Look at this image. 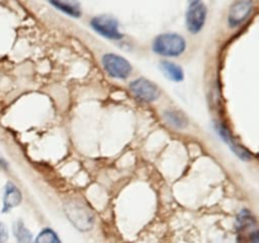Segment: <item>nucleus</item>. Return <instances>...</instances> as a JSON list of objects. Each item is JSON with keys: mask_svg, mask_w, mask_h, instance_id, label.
I'll use <instances>...</instances> for the list:
<instances>
[{"mask_svg": "<svg viewBox=\"0 0 259 243\" xmlns=\"http://www.w3.org/2000/svg\"><path fill=\"white\" fill-rule=\"evenodd\" d=\"M13 230H14V235L17 238L18 243H33L32 233L25 227L23 222H20V220L19 222H15Z\"/></svg>", "mask_w": 259, "mask_h": 243, "instance_id": "13", "label": "nucleus"}, {"mask_svg": "<svg viewBox=\"0 0 259 243\" xmlns=\"http://www.w3.org/2000/svg\"><path fill=\"white\" fill-rule=\"evenodd\" d=\"M207 17V8L201 0L190 4L186 13V27L191 33L196 34L205 25Z\"/></svg>", "mask_w": 259, "mask_h": 243, "instance_id": "6", "label": "nucleus"}, {"mask_svg": "<svg viewBox=\"0 0 259 243\" xmlns=\"http://www.w3.org/2000/svg\"><path fill=\"white\" fill-rule=\"evenodd\" d=\"M217 129H218V133H219L220 136H222V138L224 139L228 144H229V147L233 149V151H234L235 154H238V156H239L242 159H249L250 158L249 152H248L244 147L240 146L237 141H234V138L232 137V134H230L229 129H228L227 127L223 126V124H220V123H218Z\"/></svg>", "mask_w": 259, "mask_h": 243, "instance_id": "9", "label": "nucleus"}, {"mask_svg": "<svg viewBox=\"0 0 259 243\" xmlns=\"http://www.w3.org/2000/svg\"><path fill=\"white\" fill-rule=\"evenodd\" d=\"M8 242V229L3 223H0V243Z\"/></svg>", "mask_w": 259, "mask_h": 243, "instance_id": "15", "label": "nucleus"}, {"mask_svg": "<svg viewBox=\"0 0 259 243\" xmlns=\"http://www.w3.org/2000/svg\"><path fill=\"white\" fill-rule=\"evenodd\" d=\"M33 243H61V239L56 234L55 230L50 229V228H46V229H43L37 235V238H35V240Z\"/></svg>", "mask_w": 259, "mask_h": 243, "instance_id": "14", "label": "nucleus"}, {"mask_svg": "<svg viewBox=\"0 0 259 243\" xmlns=\"http://www.w3.org/2000/svg\"><path fill=\"white\" fill-rule=\"evenodd\" d=\"M50 3L56 9L61 10L70 17L80 18L82 15V9L77 0H50Z\"/></svg>", "mask_w": 259, "mask_h": 243, "instance_id": "10", "label": "nucleus"}, {"mask_svg": "<svg viewBox=\"0 0 259 243\" xmlns=\"http://www.w3.org/2000/svg\"><path fill=\"white\" fill-rule=\"evenodd\" d=\"M91 27L95 32L101 34L103 37L109 38V39L118 40L123 37L120 29H119V23L115 18L110 15H98L94 17L91 20Z\"/></svg>", "mask_w": 259, "mask_h": 243, "instance_id": "4", "label": "nucleus"}, {"mask_svg": "<svg viewBox=\"0 0 259 243\" xmlns=\"http://www.w3.org/2000/svg\"><path fill=\"white\" fill-rule=\"evenodd\" d=\"M253 10V0H235L229 9L228 23L235 28L248 19Z\"/></svg>", "mask_w": 259, "mask_h": 243, "instance_id": "7", "label": "nucleus"}, {"mask_svg": "<svg viewBox=\"0 0 259 243\" xmlns=\"http://www.w3.org/2000/svg\"><path fill=\"white\" fill-rule=\"evenodd\" d=\"M104 70L114 78L125 80L132 73V65L123 57L115 53H105L101 58Z\"/></svg>", "mask_w": 259, "mask_h": 243, "instance_id": "3", "label": "nucleus"}, {"mask_svg": "<svg viewBox=\"0 0 259 243\" xmlns=\"http://www.w3.org/2000/svg\"><path fill=\"white\" fill-rule=\"evenodd\" d=\"M22 201V192L15 186L13 182H8L4 190V202H3V213L12 210L13 208L18 207Z\"/></svg>", "mask_w": 259, "mask_h": 243, "instance_id": "8", "label": "nucleus"}, {"mask_svg": "<svg viewBox=\"0 0 259 243\" xmlns=\"http://www.w3.org/2000/svg\"><path fill=\"white\" fill-rule=\"evenodd\" d=\"M65 212L68 219L80 230H89L94 225L93 213L81 201H67L65 205Z\"/></svg>", "mask_w": 259, "mask_h": 243, "instance_id": "2", "label": "nucleus"}, {"mask_svg": "<svg viewBox=\"0 0 259 243\" xmlns=\"http://www.w3.org/2000/svg\"><path fill=\"white\" fill-rule=\"evenodd\" d=\"M250 243H259V230L254 232L250 237Z\"/></svg>", "mask_w": 259, "mask_h": 243, "instance_id": "16", "label": "nucleus"}, {"mask_svg": "<svg viewBox=\"0 0 259 243\" xmlns=\"http://www.w3.org/2000/svg\"><path fill=\"white\" fill-rule=\"evenodd\" d=\"M164 119L168 124L174 126L175 128H185L187 127V118L184 113L179 110H167L164 113Z\"/></svg>", "mask_w": 259, "mask_h": 243, "instance_id": "12", "label": "nucleus"}, {"mask_svg": "<svg viewBox=\"0 0 259 243\" xmlns=\"http://www.w3.org/2000/svg\"><path fill=\"white\" fill-rule=\"evenodd\" d=\"M159 67H161L162 72L164 73L167 78L175 81V83H181L185 78L184 70H182L181 66H179L177 63L171 62V61H162L159 63Z\"/></svg>", "mask_w": 259, "mask_h": 243, "instance_id": "11", "label": "nucleus"}, {"mask_svg": "<svg viewBox=\"0 0 259 243\" xmlns=\"http://www.w3.org/2000/svg\"><path fill=\"white\" fill-rule=\"evenodd\" d=\"M129 89H131L132 94L136 96L138 100L144 101V103H153L157 99L159 98L161 93H159V89L157 88L156 84H153L152 81L147 80V78L141 77L137 78V80L132 81L129 84Z\"/></svg>", "mask_w": 259, "mask_h": 243, "instance_id": "5", "label": "nucleus"}, {"mask_svg": "<svg viewBox=\"0 0 259 243\" xmlns=\"http://www.w3.org/2000/svg\"><path fill=\"white\" fill-rule=\"evenodd\" d=\"M194 2H199V0H190V3H194Z\"/></svg>", "mask_w": 259, "mask_h": 243, "instance_id": "17", "label": "nucleus"}, {"mask_svg": "<svg viewBox=\"0 0 259 243\" xmlns=\"http://www.w3.org/2000/svg\"><path fill=\"white\" fill-rule=\"evenodd\" d=\"M152 50L163 57H179L186 51V39L179 33H163L154 38Z\"/></svg>", "mask_w": 259, "mask_h": 243, "instance_id": "1", "label": "nucleus"}]
</instances>
